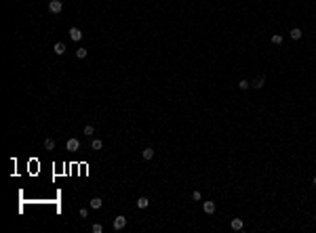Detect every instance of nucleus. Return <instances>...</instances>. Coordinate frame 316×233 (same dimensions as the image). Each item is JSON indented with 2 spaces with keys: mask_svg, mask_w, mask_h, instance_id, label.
I'll use <instances>...</instances> for the list:
<instances>
[{
  "mask_svg": "<svg viewBox=\"0 0 316 233\" xmlns=\"http://www.w3.org/2000/svg\"><path fill=\"white\" fill-rule=\"evenodd\" d=\"M272 44H282V36L280 34H274V36H272Z\"/></svg>",
  "mask_w": 316,
  "mask_h": 233,
  "instance_id": "f3484780",
  "label": "nucleus"
},
{
  "mask_svg": "<svg viewBox=\"0 0 316 233\" xmlns=\"http://www.w3.org/2000/svg\"><path fill=\"white\" fill-rule=\"evenodd\" d=\"M263 84H266V78H263V76H259V78H257V80H255V82H253L251 86H253V88H261Z\"/></svg>",
  "mask_w": 316,
  "mask_h": 233,
  "instance_id": "9d476101",
  "label": "nucleus"
},
{
  "mask_svg": "<svg viewBox=\"0 0 316 233\" xmlns=\"http://www.w3.org/2000/svg\"><path fill=\"white\" fill-rule=\"evenodd\" d=\"M148 204H150V199H148V198H139V199H137V208H141V210L148 208Z\"/></svg>",
  "mask_w": 316,
  "mask_h": 233,
  "instance_id": "9b49d317",
  "label": "nucleus"
},
{
  "mask_svg": "<svg viewBox=\"0 0 316 233\" xmlns=\"http://www.w3.org/2000/svg\"><path fill=\"white\" fill-rule=\"evenodd\" d=\"M124 227H127V216H116V219H114V229L120 231V229H124Z\"/></svg>",
  "mask_w": 316,
  "mask_h": 233,
  "instance_id": "f03ea898",
  "label": "nucleus"
},
{
  "mask_svg": "<svg viewBox=\"0 0 316 233\" xmlns=\"http://www.w3.org/2000/svg\"><path fill=\"white\" fill-rule=\"evenodd\" d=\"M93 132H95L93 126H86V128H84V135H86V137H93Z\"/></svg>",
  "mask_w": 316,
  "mask_h": 233,
  "instance_id": "6ab92c4d",
  "label": "nucleus"
},
{
  "mask_svg": "<svg viewBox=\"0 0 316 233\" xmlns=\"http://www.w3.org/2000/svg\"><path fill=\"white\" fill-rule=\"evenodd\" d=\"M76 57H78V59H84V57H86V48H76Z\"/></svg>",
  "mask_w": 316,
  "mask_h": 233,
  "instance_id": "dca6fc26",
  "label": "nucleus"
},
{
  "mask_svg": "<svg viewBox=\"0 0 316 233\" xmlns=\"http://www.w3.org/2000/svg\"><path fill=\"white\" fill-rule=\"evenodd\" d=\"M291 38H293V40H299V38H301V30H299V27H293V30H291Z\"/></svg>",
  "mask_w": 316,
  "mask_h": 233,
  "instance_id": "ddd939ff",
  "label": "nucleus"
},
{
  "mask_svg": "<svg viewBox=\"0 0 316 233\" xmlns=\"http://www.w3.org/2000/svg\"><path fill=\"white\" fill-rule=\"evenodd\" d=\"M48 11L51 13H61L63 11V2H61V0H51V2H48Z\"/></svg>",
  "mask_w": 316,
  "mask_h": 233,
  "instance_id": "f257e3e1",
  "label": "nucleus"
},
{
  "mask_svg": "<svg viewBox=\"0 0 316 233\" xmlns=\"http://www.w3.org/2000/svg\"><path fill=\"white\" fill-rule=\"evenodd\" d=\"M249 86H251V84H249V80H240V82H238V88H240V90H246Z\"/></svg>",
  "mask_w": 316,
  "mask_h": 233,
  "instance_id": "a211bd4d",
  "label": "nucleus"
},
{
  "mask_svg": "<svg viewBox=\"0 0 316 233\" xmlns=\"http://www.w3.org/2000/svg\"><path fill=\"white\" fill-rule=\"evenodd\" d=\"M202 208H204V212H207V214H213V212H215V202H204V206H202Z\"/></svg>",
  "mask_w": 316,
  "mask_h": 233,
  "instance_id": "0eeeda50",
  "label": "nucleus"
},
{
  "mask_svg": "<svg viewBox=\"0 0 316 233\" xmlns=\"http://www.w3.org/2000/svg\"><path fill=\"white\" fill-rule=\"evenodd\" d=\"M242 227H245V223L240 221V219H232V229H234V231H240Z\"/></svg>",
  "mask_w": 316,
  "mask_h": 233,
  "instance_id": "6e6552de",
  "label": "nucleus"
},
{
  "mask_svg": "<svg viewBox=\"0 0 316 233\" xmlns=\"http://www.w3.org/2000/svg\"><path fill=\"white\" fill-rule=\"evenodd\" d=\"M63 53H65V44L63 42H57L55 44V55H63Z\"/></svg>",
  "mask_w": 316,
  "mask_h": 233,
  "instance_id": "f8f14e48",
  "label": "nucleus"
},
{
  "mask_svg": "<svg viewBox=\"0 0 316 233\" xmlns=\"http://www.w3.org/2000/svg\"><path fill=\"white\" fill-rule=\"evenodd\" d=\"M91 147H93L95 151H99V149L103 147V141H99V139H93V141H91Z\"/></svg>",
  "mask_w": 316,
  "mask_h": 233,
  "instance_id": "1a4fd4ad",
  "label": "nucleus"
},
{
  "mask_svg": "<svg viewBox=\"0 0 316 233\" xmlns=\"http://www.w3.org/2000/svg\"><path fill=\"white\" fill-rule=\"evenodd\" d=\"M89 206H91L93 210H99L101 206H103V202H101V198H93L91 202H89Z\"/></svg>",
  "mask_w": 316,
  "mask_h": 233,
  "instance_id": "39448f33",
  "label": "nucleus"
},
{
  "mask_svg": "<svg viewBox=\"0 0 316 233\" xmlns=\"http://www.w3.org/2000/svg\"><path fill=\"white\" fill-rule=\"evenodd\" d=\"M68 151H78V147H80V143H78V139H70L68 141Z\"/></svg>",
  "mask_w": 316,
  "mask_h": 233,
  "instance_id": "7ed1b4c3",
  "label": "nucleus"
},
{
  "mask_svg": "<svg viewBox=\"0 0 316 233\" xmlns=\"http://www.w3.org/2000/svg\"><path fill=\"white\" fill-rule=\"evenodd\" d=\"M314 185H316V176H314Z\"/></svg>",
  "mask_w": 316,
  "mask_h": 233,
  "instance_id": "4be33fe9",
  "label": "nucleus"
},
{
  "mask_svg": "<svg viewBox=\"0 0 316 233\" xmlns=\"http://www.w3.org/2000/svg\"><path fill=\"white\" fill-rule=\"evenodd\" d=\"M91 231H93V233H103V225H99V223H95L93 227H91Z\"/></svg>",
  "mask_w": 316,
  "mask_h": 233,
  "instance_id": "2eb2a0df",
  "label": "nucleus"
},
{
  "mask_svg": "<svg viewBox=\"0 0 316 233\" xmlns=\"http://www.w3.org/2000/svg\"><path fill=\"white\" fill-rule=\"evenodd\" d=\"M44 147H47L48 151H53V149H55V141H53V139H47V141H44Z\"/></svg>",
  "mask_w": 316,
  "mask_h": 233,
  "instance_id": "4468645a",
  "label": "nucleus"
},
{
  "mask_svg": "<svg viewBox=\"0 0 316 233\" xmlns=\"http://www.w3.org/2000/svg\"><path fill=\"white\" fill-rule=\"evenodd\" d=\"M141 158H143V160H152V158H154V149H152V147H145V149L141 151Z\"/></svg>",
  "mask_w": 316,
  "mask_h": 233,
  "instance_id": "423d86ee",
  "label": "nucleus"
},
{
  "mask_svg": "<svg viewBox=\"0 0 316 233\" xmlns=\"http://www.w3.org/2000/svg\"><path fill=\"white\" fill-rule=\"evenodd\" d=\"M192 198L196 199V202H200V198H202V195H200V191H194V193H192Z\"/></svg>",
  "mask_w": 316,
  "mask_h": 233,
  "instance_id": "412c9836",
  "label": "nucleus"
},
{
  "mask_svg": "<svg viewBox=\"0 0 316 233\" xmlns=\"http://www.w3.org/2000/svg\"><path fill=\"white\" fill-rule=\"evenodd\" d=\"M70 38L74 40V42H78V40L82 38V32L78 30V27H72V30H70Z\"/></svg>",
  "mask_w": 316,
  "mask_h": 233,
  "instance_id": "20e7f679",
  "label": "nucleus"
},
{
  "mask_svg": "<svg viewBox=\"0 0 316 233\" xmlns=\"http://www.w3.org/2000/svg\"><path fill=\"white\" fill-rule=\"evenodd\" d=\"M89 216V210L86 208H80V219H86Z\"/></svg>",
  "mask_w": 316,
  "mask_h": 233,
  "instance_id": "aec40b11",
  "label": "nucleus"
}]
</instances>
